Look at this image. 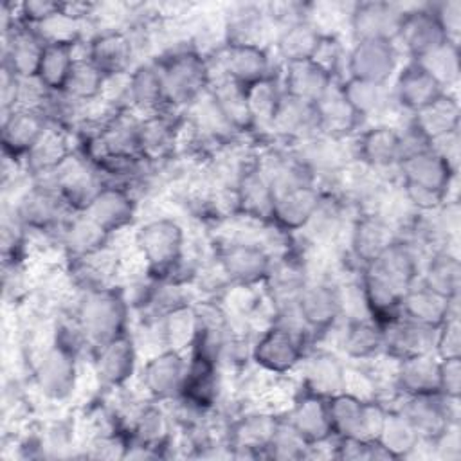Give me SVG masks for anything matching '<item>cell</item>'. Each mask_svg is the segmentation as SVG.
Instances as JSON below:
<instances>
[{"mask_svg": "<svg viewBox=\"0 0 461 461\" xmlns=\"http://www.w3.org/2000/svg\"><path fill=\"white\" fill-rule=\"evenodd\" d=\"M106 79L88 58L79 54L61 92L81 104H94L103 97Z\"/></svg>", "mask_w": 461, "mask_h": 461, "instance_id": "f907efd6", "label": "cell"}, {"mask_svg": "<svg viewBox=\"0 0 461 461\" xmlns=\"http://www.w3.org/2000/svg\"><path fill=\"white\" fill-rule=\"evenodd\" d=\"M376 441L393 456V459L409 457L418 450L421 443L412 425L396 409H391V407L387 409V414Z\"/></svg>", "mask_w": 461, "mask_h": 461, "instance_id": "db71d44e", "label": "cell"}, {"mask_svg": "<svg viewBox=\"0 0 461 461\" xmlns=\"http://www.w3.org/2000/svg\"><path fill=\"white\" fill-rule=\"evenodd\" d=\"M68 308L74 312L90 349L130 333L131 308L121 286L77 290Z\"/></svg>", "mask_w": 461, "mask_h": 461, "instance_id": "3957f363", "label": "cell"}, {"mask_svg": "<svg viewBox=\"0 0 461 461\" xmlns=\"http://www.w3.org/2000/svg\"><path fill=\"white\" fill-rule=\"evenodd\" d=\"M297 312L315 340L328 335L342 321L340 285L330 277L310 279L297 301Z\"/></svg>", "mask_w": 461, "mask_h": 461, "instance_id": "5bb4252c", "label": "cell"}, {"mask_svg": "<svg viewBox=\"0 0 461 461\" xmlns=\"http://www.w3.org/2000/svg\"><path fill=\"white\" fill-rule=\"evenodd\" d=\"M31 378L43 398L65 402L77 389L79 355L52 340L31 364Z\"/></svg>", "mask_w": 461, "mask_h": 461, "instance_id": "8992f818", "label": "cell"}, {"mask_svg": "<svg viewBox=\"0 0 461 461\" xmlns=\"http://www.w3.org/2000/svg\"><path fill=\"white\" fill-rule=\"evenodd\" d=\"M445 90L459 79V43L445 41L432 52L416 59Z\"/></svg>", "mask_w": 461, "mask_h": 461, "instance_id": "11a10c76", "label": "cell"}, {"mask_svg": "<svg viewBox=\"0 0 461 461\" xmlns=\"http://www.w3.org/2000/svg\"><path fill=\"white\" fill-rule=\"evenodd\" d=\"M346 56L348 49L344 47L342 40L333 32H324L312 56V61L324 68L339 83L346 74Z\"/></svg>", "mask_w": 461, "mask_h": 461, "instance_id": "6f0895ef", "label": "cell"}, {"mask_svg": "<svg viewBox=\"0 0 461 461\" xmlns=\"http://www.w3.org/2000/svg\"><path fill=\"white\" fill-rule=\"evenodd\" d=\"M434 355L438 358H457L461 357V324L459 313H452L436 330Z\"/></svg>", "mask_w": 461, "mask_h": 461, "instance_id": "680465c9", "label": "cell"}, {"mask_svg": "<svg viewBox=\"0 0 461 461\" xmlns=\"http://www.w3.org/2000/svg\"><path fill=\"white\" fill-rule=\"evenodd\" d=\"M439 393L461 396V357L439 358Z\"/></svg>", "mask_w": 461, "mask_h": 461, "instance_id": "be15d7a7", "label": "cell"}, {"mask_svg": "<svg viewBox=\"0 0 461 461\" xmlns=\"http://www.w3.org/2000/svg\"><path fill=\"white\" fill-rule=\"evenodd\" d=\"M133 247L151 276L184 286L193 283L198 261L187 256L185 230L175 218L157 216L140 223Z\"/></svg>", "mask_w": 461, "mask_h": 461, "instance_id": "6da1fadb", "label": "cell"}, {"mask_svg": "<svg viewBox=\"0 0 461 461\" xmlns=\"http://www.w3.org/2000/svg\"><path fill=\"white\" fill-rule=\"evenodd\" d=\"M234 191L238 202V218L256 225L272 221L274 189L258 164L249 167L240 176Z\"/></svg>", "mask_w": 461, "mask_h": 461, "instance_id": "836d02e7", "label": "cell"}, {"mask_svg": "<svg viewBox=\"0 0 461 461\" xmlns=\"http://www.w3.org/2000/svg\"><path fill=\"white\" fill-rule=\"evenodd\" d=\"M340 92L357 115L366 122L367 119L384 115L391 106H396L387 85H376L371 81H362L355 77H346L339 81ZM398 108V106H396Z\"/></svg>", "mask_w": 461, "mask_h": 461, "instance_id": "c3c4849f", "label": "cell"}, {"mask_svg": "<svg viewBox=\"0 0 461 461\" xmlns=\"http://www.w3.org/2000/svg\"><path fill=\"white\" fill-rule=\"evenodd\" d=\"M430 148L434 153L441 157V160L448 166L452 173H459V162H461V151H459V130L450 131L436 140L430 142Z\"/></svg>", "mask_w": 461, "mask_h": 461, "instance_id": "6125c7cd", "label": "cell"}, {"mask_svg": "<svg viewBox=\"0 0 461 461\" xmlns=\"http://www.w3.org/2000/svg\"><path fill=\"white\" fill-rule=\"evenodd\" d=\"M61 2H50V0H27L18 4V18L22 23L36 27L59 13Z\"/></svg>", "mask_w": 461, "mask_h": 461, "instance_id": "94428289", "label": "cell"}, {"mask_svg": "<svg viewBox=\"0 0 461 461\" xmlns=\"http://www.w3.org/2000/svg\"><path fill=\"white\" fill-rule=\"evenodd\" d=\"M279 81L285 94L310 103H317L337 83L312 59L283 65Z\"/></svg>", "mask_w": 461, "mask_h": 461, "instance_id": "ee69618b", "label": "cell"}, {"mask_svg": "<svg viewBox=\"0 0 461 461\" xmlns=\"http://www.w3.org/2000/svg\"><path fill=\"white\" fill-rule=\"evenodd\" d=\"M164 85L153 59L137 63L128 74V108L137 115H151L166 106Z\"/></svg>", "mask_w": 461, "mask_h": 461, "instance_id": "60d3db41", "label": "cell"}, {"mask_svg": "<svg viewBox=\"0 0 461 461\" xmlns=\"http://www.w3.org/2000/svg\"><path fill=\"white\" fill-rule=\"evenodd\" d=\"M225 45H259L267 47L268 31L274 29L265 5L232 4L221 13Z\"/></svg>", "mask_w": 461, "mask_h": 461, "instance_id": "d6a6232c", "label": "cell"}, {"mask_svg": "<svg viewBox=\"0 0 461 461\" xmlns=\"http://www.w3.org/2000/svg\"><path fill=\"white\" fill-rule=\"evenodd\" d=\"M398 238L394 225L380 214L360 212L355 214L349 225L348 254L358 272L375 261Z\"/></svg>", "mask_w": 461, "mask_h": 461, "instance_id": "ffe728a7", "label": "cell"}, {"mask_svg": "<svg viewBox=\"0 0 461 461\" xmlns=\"http://www.w3.org/2000/svg\"><path fill=\"white\" fill-rule=\"evenodd\" d=\"M310 344L312 342L299 333L268 322L254 339L252 362L272 376H288L299 367Z\"/></svg>", "mask_w": 461, "mask_h": 461, "instance_id": "ba28073f", "label": "cell"}, {"mask_svg": "<svg viewBox=\"0 0 461 461\" xmlns=\"http://www.w3.org/2000/svg\"><path fill=\"white\" fill-rule=\"evenodd\" d=\"M317 133L321 131L315 103L297 99L283 92V97L279 101V106L270 126V139L292 146Z\"/></svg>", "mask_w": 461, "mask_h": 461, "instance_id": "484cf974", "label": "cell"}, {"mask_svg": "<svg viewBox=\"0 0 461 461\" xmlns=\"http://www.w3.org/2000/svg\"><path fill=\"white\" fill-rule=\"evenodd\" d=\"M389 90L398 110L409 115L448 92L416 59H407L405 65L398 68Z\"/></svg>", "mask_w": 461, "mask_h": 461, "instance_id": "603a6c76", "label": "cell"}, {"mask_svg": "<svg viewBox=\"0 0 461 461\" xmlns=\"http://www.w3.org/2000/svg\"><path fill=\"white\" fill-rule=\"evenodd\" d=\"M405 9L398 4L367 0L349 5L348 25L355 41L384 40L396 41Z\"/></svg>", "mask_w": 461, "mask_h": 461, "instance_id": "d6986e66", "label": "cell"}, {"mask_svg": "<svg viewBox=\"0 0 461 461\" xmlns=\"http://www.w3.org/2000/svg\"><path fill=\"white\" fill-rule=\"evenodd\" d=\"M457 175L448 169L438 153L430 149L407 157L398 166V182H407L445 193L450 200V189Z\"/></svg>", "mask_w": 461, "mask_h": 461, "instance_id": "b9f144b4", "label": "cell"}, {"mask_svg": "<svg viewBox=\"0 0 461 461\" xmlns=\"http://www.w3.org/2000/svg\"><path fill=\"white\" fill-rule=\"evenodd\" d=\"M88 58L106 77L126 76L135 67L137 47L126 29H99L83 43Z\"/></svg>", "mask_w": 461, "mask_h": 461, "instance_id": "ac0fdd59", "label": "cell"}, {"mask_svg": "<svg viewBox=\"0 0 461 461\" xmlns=\"http://www.w3.org/2000/svg\"><path fill=\"white\" fill-rule=\"evenodd\" d=\"M393 387L402 396L439 393V358L434 353L394 362Z\"/></svg>", "mask_w": 461, "mask_h": 461, "instance_id": "8d00e7d4", "label": "cell"}, {"mask_svg": "<svg viewBox=\"0 0 461 461\" xmlns=\"http://www.w3.org/2000/svg\"><path fill=\"white\" fill-rule=\"evenodd\" d=\"M351 157L355 162L367 166L369 169L380 173L389 180L387 171L398 175V166L402 160L400 153V133L398 128L387 122H378L362 128L351 139ZM393 182V180H389Z\"/></svg>", "mask_w": 461, "mask_h": 461, "instance_id": "2e32d148", "label": "cell"}, {"mask_svg": "<svg viewBox=\"0 0 461 461\" xmlns=\"http://www.w3.org/2000/svg\"><path fill=\"white\" fill-rule=\"evenodd\" d=\"M447 40L443 29L439 27L436 16L432 14L429 4L405 9L402 25L396 36V47L403 50L409 59H420L432 52Z\"/></svg>", "mask_w": 461, "mask_h": 461, "instance_id": "cb8c5ba5", "label": "cell"}, {"mask_svg": "<svg viewBox=\"0 0 461 461\" xmlns=\"http://www.w3.org/2000/svg\"><path fill=\"white\" fill-rule=\"evenodd\" d=\"M162 349H173L178 353H189L198 331V310L196 304L184 303L171 308L157 319Z\"/></svg>", "mask_w": 461, "mask_h": 461, "instance_id": "f6af8a7d", "label": "cell"}, {"mask_svg": "<svg viewBox=\"0 0 461 461\" xmlns=\"http://www.w3.org/2000/svg\"><path fill=\"white\" fill-rule=\"evenodd\" d=\"M321 194L322 193L315 184L297 185L274 193L272 223L290 234L301 232L317 209Z\"/></svg>", "mask_w": 461, "mask_h": 461, "instance_id": "d590c367", "label": "cell"}, {"mask_svg": "<svg viewBox=\"0 0 461 461\" xmlns=\"http://www.w3.org/2000/svg\"><path fill=\"white\" fill-rule=\"evenodd\" d=\"M176 425L166 403L146 400L135 412L128 429V445H139L157 452L160 457L167 456L173 447Z\"/></svg>", "mask_w": 461, "mask_h": 461, "instance_id": "44dd1931", "label": "cell"}, {"mask_svg": "<svg viewBox=\"0 0 461 461\" xmlns=\"http://www.w3.org/2000/svg\"><path fill=\"white\" fill-rule=\"evenodd\" d=\"M310 443L301 432L281 414L274 436L267 447V457L288 461V459H308Z\"/></svg>", "mask_w": 461, "mask_h": 461, "instance_id": "9f6ffc18", "label": "cell"}, {"mask_svg": "<svg viewBox=\"0 0 461 461\" xmlns=\"http://www.w3.org/2000/svg\"><path fill=\"white\" fill-rule=\"evenodd\" d=\"M430 447L447 459H459L461 456V438H459V425H450L441 436H438Z\"/></svg>", "mask_w": 461, "mask_h": 461, "instance_id": "e7e4bbea", "label": "cell"}, {"mask_svg": "<svg viewBox=\"0 0 461 461\" xmlns=\"http://www.w3.org/2000/svg\"><path fill=\"white\" fill-rule=\"evenodd\" d=\"M77 47L79 45H68V43L45 45L36 77L47 90H50V92L63 90L65 81L74 67V61L79 56V54H76Z\"/></svg>", "mask_w": 461, "mask_h": 461, "instance_id": "f5cc1de1", "label": "cell"}, {"mask_svg": "<svg viewBox=\"0 0 461 461\" xmlns=\"http://www.w3.org/2000/svg\"><path fill=\"white\" fill-rule=\"evenodd\" d=\"M279 416L281 414L268 409H250L232 414L225 429L230 457H267V447L274 436Z\"/></svg>", "mask_w": 461, "mask_h": 461, "instance_id": "7c38bea8", "label": "cell"}, {"mask_svg": "<svg viewBox=\"0 0 461 461\" xmlns=\"http://www.w3.org/2000/svg\"><path fill=\"white\" fill-rule=\"evenodd\" d=\"M384 333V355L393 360L409 358L414 355L434 353L436 330L414 322L403 315L385 322Z\"/></svg>", "mask_w": 461, "mask_h": 461, "instance_id": "1f68e13d", "label": "cell"}, {"mask_svg": "<svg viewBox=\"0 0 461 461\" xmlns=\"http://www.w3.org/2000/svg\"><path fill=\"white\" fill-rule=\"evenodd\" d=\"M2 40V67L18 77H34L47 45L36 29L18 22Z\"/></svg>", "mask_w": 461, "mask_h": 461, "instance_id": "83f0119b", "label": "cell"}, {"mask_svg": "<svg viewBox=\"0 0 461 461\" xmlns=\"http://www.w3.org/2000/svg\"><path fill=\"white\" fill-rule=\"evenodd\" d=\"M420 281L434 292L457 301L461 288V263L457 254L450 249L430 252L421 263Z\"/></svg>", "mask_w": 461, "mask_h": 461, "instance_id": "bcb514c9", "label": "cell"}, {"mask_svg": "<svg viewBox=\"0 0 461 461\" xmlns=\"http://www.w3.org/2000/svg\"><path fill=\"white\" fill-rule=\"evenodd\" d=\"M339 349L353 362H369L384 355L382 326L373 319H342Z\"/></svg>", "mask_w": 461, "mask_h": 461, "instance_id": "ab89813d", "label": "cell"}, {"mask_svg": "<svg viewBox=\"0 0 461 461\" xmlns=\"http://www.w3.org/2000/svg\"><path fill=\"white\" fill-rule=\"evenodd\" d=\"M36 180L54 185L76 212H83L104 185L99 169L77 148L50 175Z\"/></svg>", "mask_w": 461, "mask_h": 461, "instance_id": "8fae6325", "label": "cell"}, {"mask_svg": "<svg viewBox=\"0 0 461 461\" xmlns=\"http://www.w3.org/2000/svg\"><path fill=\"white\" fill-rule=\"evenodd\" d=\"M212 76H223L236 85L249 88L263 79L281 74V63L259 45H225L209 58Z\"/></svg>", "mask_w": 461, "mask_h": 461, "instance_id": "52a82bcc", "label": "cell"}, {"mask_svg": "<svg viewBox=\"0 0 461 461\" xmlns=\"http://www.w3.org/2000/svg\"><path fill=\"white\" fill-rule=\"evenodd\" d=\"M49 128L45 115L34 108H14L2 115L0 140L5 158L22 162Z\"/></svg>", "mask_w": 461, "mask_h": 461, "instance_id": "d4e9b609", "label": "cell"}, {"mask_svg": "<svg viewBox=\"0 0 461 461\" xmlns=\"http://www.w3.org/2000/svg\"><path fill=\"white\" fill-rule=\"evenodd\" d=\"M212 256L230 285L259 286L267 279L274 258L256 240L227 236L212 241Z\"/></svg>", "mask_w": 461, "mask_h": 461, "instance_id": "5b68a950", "label": "cell"}, {"mask_svg": "<svg viewBox=\"0 0 461 461\" xmlns=\"http://www.w3.org/2000/svg\"><path fill=\"white\" fill-rule=\"evenodd\" d=\"M344 360L331 349L312 346L297 369H301V389L322 398H331L344 391Z\"/></svg>", "mask_w": 461, "mask_h": 461, "instance_id": "7402d4cb", "label": "cell"}, {"mask_svg": "<svg viewBox=\"0 0 461 461\" xmlns=\"http://www.w3.org/2000/svg\"><path fill=\"white\" fill-rule=\"evenodd\" d=\"M187 375V355L173 349H160L146 358L139 369L142 394L153 402L169 403L182 394Z\"/></svg>", "mask_w": 461, "mask_h": 461, "instance_id": "9a60e30c", "label": "cell"}, {"mask_svg": "<svg viewBox=\"0 0 461 461\" xmlns=\"http://www.w3.org/2000/svg\"><path fill=\"white\" fill-rule=\"evenodd\" d=\"M70 133L54 126H49L34 148L23 157L22 169L29 180L43 178L59 167L76 149L70 144Z\"/></svg>", "mask_w": 461, "mask_h": 461, "instance_id": "f35d334b", "label": "cell"}, {"mask_svg": "<svg viewBox=\"0 0 461 461\" xmlns=\"http://www.w3.org/2000/svg\"><path fill=\"white\" fill-rule=\"evenodd\" d=\"M88 355L94 376L104 391L124 389L139 367V348L131 333L99 344Z\"/></svg>", "mask_w": 461, "mask_h": 461, "instance_id": "4fadbf2b", "label": "cell"}, {"mask_svg": "<svg viewBox=\"0 0 461 461\" xmlns=\"http://www.w3.org/2000/svg\"><path fill=\"white\" fill-rule=\"evenodd\" d=\"M328 409L335 438L371 441L378 438L389 407L380 400H362L342 391L328 398Z\"/></svg>", "mask_w": 461, "mask_h": 461, "instance_id": "9c48e42d", "label": "cell"}, {"mask_svg": "<svg viewBox=\"0 0 461 461\" xmlns=\"http://www.w3.org/2000/svg\"><path fill=\"white\" fill-rule=\"evenodd\" d=\"M137 207L139 200L131 189L117 184H104L83 212L97 221L108 234L115 236L133 223Z\"/></svg>", "mask_w": 461, "mask_h": 461, "instance_id": "4316f807", "label": "cell"}, {"mask_svg": "<svg viewBox=\"0 0 461 461\" xmlns=\"http://www.w3.org/2000/svg\"><path fill=\"white\" fill-rule=\"evenodd\" d=\"M207 95L225 124L238 137H256V124L250 113L247 90L243 86L223 76H212Z\"/></svg>", "mask_w": 461, "mask_h": 461, "instance_id": "f1b7e54d", "label": "cell"}, {"mask_svg": "<svg viewBox=\"0 0 461 461\" xmlns=\"http://www.w3.org/2000/svg\"><path fill=\"white\" fill-rule=\"evenodd\" d=\"M411 119L432 142L450 131L459 130V119H461L459 101L450 92H445L425 108L411 113Z\"/></svg>", "mask_w": 461, "mask_h": 461, "instance_id": "681fc988", "label": "cell"}, {"mask_svg": "<svg viewBox=\"0 0 461 461\" xmlns=\"http://www.w3.org/2000/svg\"><path fill=\"white\" fill-rule=\"evenodd\" d=\"M400 49L394 41L362 40L348 49L346 77L387 85L400 68Z\"/></svg>", "mask_w": 461, "mask_h": 461, "instance_id": "e0dca14e", "label": "cell"}, {"mask_svg": "<svg viewBox=\"0 0 461 461\" xmlns=\"http://www.w3.org/2000/svg\"><path fill=\"white\" fill-rule=\"evenodd\" d=\"M457 312V301H452L420 281V277L405 290L400 304V315L438 330L447 317Z\"/></svg>", "mask_w": 461, "mask_h": 461, "instance_id": "e575fe53", "label": "cell"}, {"mask_svg": "<svg viewBox=\"0 0 461 461\" xmlns=\"http://www.w3.org/2000/svg\"><path fill=\"white\" fill-rule=\"evenodd\" d=\"M283 416L301 432L308 443H319L335 438L330 421L328 398L312 394L299 387Z\"/></svg>", "mask_w": 461, "mask_h": 461, "instance_id": "4dcf8cb0", "label": "cell"}, {"mask_svg": "<svg viewBox=\"0 0 461 461\" xmlns=\"http://www.w3.org/2000/svg\"><path fill=\"white\" fill-rule=\"evenodd\" d=\"M448 41L459 43L461 36V0H441L429 4Z\"/></svg>", "mask_w": 461, "mask_h": 461, "instance_id": "91938a15", "label": "cell"}, {"mask_svg": "<svg viewBox=\"0 0 461 461\" xmlns=\"http://www.w3.org/2000/svg\"><path fill=\"white\" fill-rule=\"evenodd\" d=\"M112 234H108L97 221H94L86 212H74L65 221L59 230V249L65 259H77L94 254L112 243Z\"/></svg>", "mask_w": 461, "mask_h": 461, "instance_id": "74e56055", "label": "cell"}, {"mask_svg": "<svg viewBox=\"0 0 461 461\" xmlns=\"http://www.w3.org/2000/svg\"><path fill=\"white\" fill-rule=\"evenodd\" d=\"M322 38L321 29L312 20H303L276 31L274 50L281 65L312 59L319 41Z\"/></svg>", "mask_w": 461, "mask_h": 461, "instance_id": "7dc6e473", "label": "cell"}, {"mask_svg": "<svg viewBox=\"0 0 461 461\" xmlns=\"http://www.w3.org/2000/svg\"><path fill=\"white\" fill-rule=\"evenodd\" d=\"M396 409L418 432L421 441L432 443L450 425H459V396H447L441 393L396 396Z\"/></svg>", "mask_w": 461, "mask_h": 461, "instance_id": "30bf717a", "label": "cell"}, {"mask_svg": "<svg viewBox=\"0 0 461 461\" xmlns=\"http://www.w3.org/2000/svg\"><path fill=\"white\" fill-rule=\"evenodd\" d=\"M221 396L220 364L209 357L189 353L187 375L180 398L202 411H214Z\"/></svg>", "mask_w": 461, "mask_h": 461, "instance_id": "f546056e", "label": "cell"}, {"mask_svg": "<svg viewBox=\"0 0 461 461\" xmlns=\"http://www.w3.org/2000/svg\"><path fill=\"white\" fill-rule=\"evenodd\" d=\"M319 131L333 139H351L362 130L364 121L357 115L351 104L340 92L339 83H335L317 103Z\"/></svg>", "mask_w": 461, "mask_h": 461, "instance_id": "7bdbcfd3", "label": "cell"}, {"mask_svg": "<svg viewBox=\"0 0 461 461\" xmlns=\"http://www.w3.org/2000/svg\"><path fill=\"white\" fill-rule=\"evenodd\" d=\"M245 90H247L250 113L256 124V137L259 135L270 137V126H272L276 110L279 106V101L283 97V86H281L279 76L263 79Z\"/></svg>", "mask_w": 461, "mask_h": 461, "instance_id": "816d5d0a", "label": "cell"}, {"mask_svg": "<svg viewBox=\"0 0 461 461\" xmlns=\"http://www.w3.org/2000/svg\"><path fill=\"white\" fill-rule=\"evenodd\" d=\"M11 211L29 232L49 234L56 240L65 221L76 212L54 185L41 180H29Z\"/></svg>", "mask_w": 461, "mask_h": 461, "instance_id": "277c9868", "label": "cell"}, {"mask_svg": "<svg viewBox=\"0 0 461 461\" xmlns=\"http://www.w3.org/2000/svg\"><path fill=\"white\" fill-rule=\"evenodd\" d=\"M151 59L158 67L167 104L187 112L207 94L212 79L211 63L193 47L187 34Z\"/></svg>", "mask_w": 461, "mask_h": 461, "instance_id": "7a4b0ae2", "label": "cell"}]
</instances>
